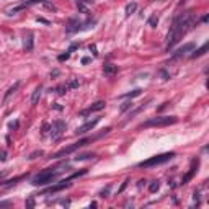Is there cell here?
Wrapping results in <instances>:
<instances>
[{"mask_svg":"<svg viewBox=\"0 0 209 209\" xmlns=\"http://www.w3.org/2000/svg\"><path fill=\"white\" fill-rule=\"evenodd\" d=\"M194 25H196V15H194L193 12H185V13H182V15H178L175 18L173 25L168 31V36H167V51L173 49V47L183 39V36L186 35L188 31L193 30Z\"/></svg>","mask_w":209,"mask_h":209,"instance_id":"cell-1","label":"cell"},{"mask_svg":"<svg viewBox=\"0 0 209 209\" xmlns=\"http://www.w3.org/2000/svg\"><path fill=\"white\" fill-rule=\"evenodd\" d=\"M111 131V127H106L101 134H98V136H92V137H85V139H80L79 142H74L72 145H69V147H64V149H61V150H57L54 155H52V159H62V157H65V155H70L72 152H75L77 149H80V147H85L87 144H90V142H93V141H97V139H100L101 136H105V134H108V132Z\"/></svg>","mask_w":209,"mask_h":209,"instance_id":"cell-2","label":"cell"},{"mask_svg":"<svg viewBox=\"0 0 209 209\" xmlns=\"http://www.w3.org/2000/svg\"><path fill=\"white\" fill-rule=\"evenodd\" d=\"M59 175H61L59 170L52 172V168H46V170H42L41 173H38L31 178V185H35V186H44V185L52 183L56 178H59Z\"/></svg>","mask_w":209,"mask_h":209,"instance_id":"cell-3","label":"cell"},{"mask_svg":"<svg viewBox=\"0 0 209 209\" xmlns=\"http://www.w3.org/2000/svg\"><path fill=\"white\" fill-rule=\"evenodd\" d=\"M177 121H178L177 116H157V118H150L149 121L142 123L139 126V129H142V127H163V126L175 124Z\"/></svg>","mask_w":209,"mask_h":209,"instance_id":"cell-4","label":"cell"},{"mask_svg":"<svg viewBox=\"0 0 209 209\" xmlns=\"http://www.w3.org/2000/svg\"><path fill=\"white\" fill-rule=\"evenodd\" d=\"M175 155H177L175 152H167V154L154 155V157H150V159L144 160V162H141L139 167H141V168H152V167H157V165H162V163H165V162H168V160H172Z\"/></svg>","mask_w":209,"mask_h":209,"instance_id":"cell-5","label":"cell"},{"mask_svg":"<svg viewBox=\"0 0 209 209\" xmlns=\"http://www.w3.org/2000/svg\"><path fill=\"white\" fill-rule=\"evenodd\" d=\"M93 25H97V20L92 18V20H87V21H70V25L65 28V31L67 33H77V31H85V30H90V28H93Z\"/></svg>","mask_w":209,"mask_h":209,"instance_id":"cell-6","label":"cell"},{"mask_svg":"<svg viewBox=\"0 0 209 209\" xmlns=\"http://www.w3.org/2000/svg\"><path fill=\"white\" fill-rule=\"evenodd\" d=\"M65 123L62 119H57V121H54L52 123V126H51V137H52V141H57L61 136L65 132Z\"/></svg>","mask_w":209,"mask_h":209,"instance_id":"cell-7","label":"cell"},{"mask_svg":"<svg viewBox=\"0 0 209 209\" xmlns=\"http://www.w3.org/2000/svg\"><path fill=\"white\" fill-rule=\"evenodd\" d=\"M98 123H100V118H95V119H92V121H87L85 124H82L80 127H77V131H75V132H77V134H80V136H82V134H87V132L92 131L93 127L98 124Z\"/></svg>","mask_w":209,"mask_h":209,"instance_id":"cell-8","label":"cell"},{"mask_svg":"<svg viewBox=\"0 0 209 209\" xmlns=\"http://www.w3.org/2000/svg\"><path fill=\"white\" fill-rule=\"evenodd\" d=\"M105 105H106V103H105L103 100H100V101L93 103L92 106H88L87 110H83L82 113H80V115H82V116H87V115H90V113H95V111H101L103 108H105Z\"/></svg>","mask_w":209,"mask_h":209,"instance_id":"cell-9","label":"cell"},{"mask_svg":"<svg viewBox=\"0 0 209 209\" xmlns=\"http://www.w3.org/2000/svg\"><path fill=\"white\" fill-rule=\"evenodd\" d=\"M198 165H199V160L196 159V160H193V163H191V168H189V172L185 175L183 177V180H182V185H186L189 180H191L193 177H194V173L198 172Z\"/></svg>","mask_w":209,"mask_h":209,"instance_id":"cell-10","label":"cell"},{"mask_svg":"<svg viewBox=\"0 0 209 209\" xmlns=\"http://www.w3.org/2000/svg\"><path fill=\"white\" fill-rule=\"evenodd\" d=\"M194 49V42H186L183 47H180V49H177L173 52V57L175 59H178V57H183L186 52H189V51H193Z\"/></svg>","mask_w":209,"mask_h":209,"instance_id":"cell-11","label":"cell"},{"mask_svg":"<svg viewBox=\"0 0 209 209\" xmlns=\"http://www.w3.org/2000/svg\"><path fill=\"white\" fill-rule=\"evenodd\" d=\"M33 46H35V41H33V33L28 31L25 35V39H23V47H25L26 52H31L33 51Z\"/></svg>","mask_w":209,"mask_h":209,"instance_id":"cell-12","label":"cell"},{"mask_svg":"<svg viewBox=\"0 0 209 209\" xmlns=\"http://www.w3.org/2000/svg\"><path fill=\"white\" fill-rule=\"evenodd\" d=\"M207 47H209L207 42H206V44H203L199 49H196V51L191 54V59H196V57H201V56H204V54H206V51H207Z\"/></svg>","mask_w":209,"mask_h":209,"instance_id":"cell-13","label":"cell"},{"mask_svg":"<svg viewBox=\"0 0 209 209\" xmlns=\"http://www.w3.org/2000/svg\"><path fill=\"white\" fill-rule=\"evenodd\" d=\"M41 92H42L41 85H39V87H36V90L33 92V95H31V103L33 105H38V101H39V98H41Z\"/></svg>","mask_w":209,"mask_h":209,"instance_id":"cell-14","label":"cell"},{"mask_svg":"<svg viewBox=\"0 0 209 209\" xmlns=\"http://www.w3.org/2000/svg\"><path fill=\"white\" fill-rule=\"evenodd\" d=\"M103 72L105 75H115L118 72V65H113V64H106L103 67Z\"/></svg>","mask_w":209,"mask_h":209,"instance_id":"cell-15","label":"cell"},{"mask_svg":"<svg viewBox=\"0 0 209 209\" xmlns=\"http://www.w3.org/2000/svg\"><path fill=\"white\" fill-rule=\"evenodd\" d=\"M18 87H20V82H16L15 85H13V87H10V88H8V90H7V93H5V97H3V103H5V101H7V100H8V98H10V97H12V95H13V93H15V92H16V90H18Z\"/></svg>","mask_w":209,"mask_h":209,"instance_id":"cell-16","label":"cell"},{"mask_svg":"<svg viewBox=\"0 0 209 209\" xmlns=\"http://www.w3.org/2000/svg\"><path fill=\"white\" fill-rule=\"evenodd\" d=\"M136 10H137V3H136V2L127 3V5H126V16H131Z\"/></svg>","mask_w":209,"mask_h":209,"instance_id":"cell-17","label":"cell"},{"mask_svg":"<svg viewBox=\"0 0 209 209\" xmlns=\"http://www.w3.org/2000/svg\"><path fill=\"white\" fill-rule=\"evenodd\" d=\"M147 23H149V26L157 28V25H159V16H157V13H152L149 16V20H147Z\"/></svg>","mask_w":209,"mask_h":209,"instance_id":"cell-18","label":"cell"},{"mask_svg":"<svg viewBox=\"0 0 209 209\" xmlns=\"http://www.w3.org/2000/svg\"><path fill=\"white\" fill-rule=\"evenodd\" d=\"M67 90H69V85L67 83H62V85H57V87L54 88V92L59 93V95H64V93H67Z\"/></svg>","mask_w":209,"mask_h":209,"instance_id":"cell-19","label":"cell"},{"mask_svg":"<svg viewBox=\"0 0 209 209\" xmlns=\"http://www.w3.org/2000/svg\"><path fill=\"white\" fill-rule=\"evenodd\" d=\"M142 93V90L141 88H136V90H132L131 93H126V95H121V98H134V97H139V95Z\"/></svg>","mask_w":209,"mask_h":209,"instance_id":"cell-20","label":"cell"},{"mask_svg":"<svg viewBox=\"0 0 209 209\" xmlns=\"http://www.w3.org/2000/svg\"><path fill=\"white\" fill-rule=\"evenodd\" d=\"M145 106H147V105H141V106H139V108H136V110H134V111H131V113H129V116H127V119L124 121V124H126V123H127V121H129V119H132V116H136V115H137V113H141V111H142V110H144V108H145Z\"/></svg>","mask_w":209,"mask_h":209,"instance_id":"cell-21","label":"cell"},{"mask_svg":"<svg viewBox=\"0 0 209 209\" xmlns=\"http://www.w3.org/2000/svg\"><path fill=\"white\" fill-rule=\"evenodd\" d=\"M159 189H160V182H159V180H155V182H152L149 185V191L150 193H157Z\"/></svg>","mask_w":209,"mask_h":209,"instance_id":"cell-22","label":"cell"},{"mask_svg":"<svg viewBox=\"0 0 209 209\" xmlns=\"http://www.w3.org/2000/svg\"><path fill=\"white\" fill-rule=\"evenodd\" d=\"M132 105H134V103H132L131 100H129V101H126V103H123L121 108H119V111H121V113H126L127 110H129V108H132Z\"/></svg>","mask_w":209,"mask_h":209,"instance_id":"cell-23","label":"cell"},{"mask_svg":"<svg viewBox=\"0 0 209 209\" xmlns=\"http://www.w3.org/2000/svg\"><path fill=\"white\" fill-rule=\"evenodd\" d=\"M42 2H47V0H26L25 3H21V5L30 7V5H35V3H42Z\"/></svg>","mask_w":209,"mask_h":209,"instance_id":"cell-24","label":"cell"},{"mask_svg":"<svg viewBox=\"0 0 209 209\" xmlns=\"http://www.w3.org/2000/svg\"><path fill=\"white\" fill-rule=\"evenodd\" d=\"M110 189H111V185H108L106 188H103L101 191H100V196H101V198H106L108 194H110Z\"/></svg>","mask_w":209,"mask_h":209,"instance_id":"cell-25","label":"cell"},{"mask_svg":"<svg viewBox=\"0 0 209 209\" xmlns=\"http://www.w3.org/2000/svg\"><path fill=\"white\" fill-rule=\"evenodd\" d=\"M90 157H95V154H82V155H77L75 157V160H87Z\"/></svg>","mask_w":209,"mask_h":209,"instance_id":"cell-26","label":"cell"},{"mask_svg":"<svg viewBox=\"0 0 209 209\" xmlns=\"http://www.w3.org/2000/svg\"><path fill=\"white\" fill-rule=\"evenodd\" d=\"M42 154H44L42 150H36V152H33V154L28 157V159H30V160H35V159H38V157H41Z\"/></svg>","mask_w":209,"mask_h":209,"instance_id":"cell-27","label":"cell"},{"mask_svg":"<svg viewBox=\"0 0 209 209\" xmlns=\"http://www.w3.org/2000/svg\"><path fill=\"white\" fill-rule=\"evenodd\" d=\"M127 185H129V178H126V180H124V182H123V185H121V188H119V189H118V194H121L123 191H124V189L127 188Z\"/></svg>","mask_w":209,"mask_h":209,"instance_id":"cell-28","label":"cell"},{"mask_svg":"<svg viewBox=\"0 0 209 209\" xmlns=\"http://www.w3.org/2000/svg\"><path fill=\"white\" fill-rule=\"evenodd\" d=\"M159 74H160V77H162L163 80H168V79H170V74H168L165 69H160V70H159Z\"/></svg>","mask_w":209,"mask_h":209,"instance_id":"cell-29","label":"cell"},{"mask_svg":"<svg viewBox=\"0 0 209 209\" xmlns=\"http://www.w3.org/2000/svg\"><path fill=\"white\" fill-rule=\"evenodd\" d=\"M77 7H79V10L82 12V13H88V10H87V7H85L83 3H82V2H79V0H77Z\"/></svg>","mask_w":209,"mask_h":209,"instance_id":"cell-30","label":"cell"},{"mask_svg":"<svg viewBox=\"0 0 209 209\" xmlns=\"http://www.w3.org/2000/svg\"><path fill=\"white\" fill-rule=\"evenodd\" d=\"M69 57H70V52L67 51V52H65V54H61V56H59V57H57V59L61 61V62H62V61H67Z\"/></svg>","mask_w":209,"mask_h":209,"instance_id":"cell-31","label":"cell"},{"mask_svg":"<svg viewBox=\"0 0 209 209\" xmlns=\"http://www.w3.org/2000/svg\"><path fill=\"white\" fill-rule=\"evenodd\" d=\"M67 85H69V88H77V87H79V80L74 79V80H70Z\"/></svg>","mask_w":209,"mask_h":209,"instance_id":"cell-32","label":"cell"},{"mask_svg":"<svg viewBox=\"0 0 209 209\" xmlns=\"http://www.w3.org/2000/svg\"><path fill=\"white\" fill-rule=\"evenodd\" d=\"M26 206H28V207H33V206H35V199H33V196H30V198L26 199Z\"/></svg>","mask_w":209,"mask_h":209,"instance_id":"cell-33","label":"cell"},{"mask_svg":"<svg viewBox=\"0 0 209 209\" xmlns=\"http://www.w3.org/2000/svg\"><path fill=\"white\" fill-rule=\"evenodd\" d=\"M0 160H2V162L7 160V150H0Z\"/></svg>","mask_w":209,"mask_h":209,"instance_id":"cell-34","label":"cell"},{"mask_svg":"<svg viewBox=\"0 0 209 209\" xmlns=\"http://www.w3.org/2000/svg\"><path fill=\"white\" fill-rule=\"evenodd\" d=\"M79 46H80V42H74V44H72V46H70V47H69V52H74V51H75V49H77V47H79Z\"/></svg>","mask_w":209,"mask_h":209,"instance_id":"cell-35","label":"cell"},{"mask_svg":"<svg viewBox=\"0 0 209 209\" xmlns=\"http://www.w3.org/2000/svg\"><path fill=\"white\" fill-rule=\"evenodd\" d=\"M5 206H12V201H2L0 203V207H5Z\"/></svg>","mask_w":209,"mask_h":209,"instance_id":"cell-36","label":"cell"},{"mask_svg":"<svg viewBox=\"0 0 209 209\" xmlns=\"http://www.w3.org/2000/svg\"><path fill=\"white\" fill-rule=\"evenodd\" d=\"M7 177V170H3V172H0V183L3 182V178Z\"/></svg>","mask_w":209,"mask_h":209,"instance_id":"cell-37","label":"cell"},{"mask_svg":"<svg viewBox=\"0 0 209 209\" xmlns=\"http://www.w3.org/2000/svg\"><path fill=\"white\" fill-rule=\"evenodd\" d=\"M90 51H92L95 56H98V52H97V47H95V44H90Z\"/></svg>","mask_w":209,"mask_h":209,"instance_id":"cell-38","label":"cell"},{"mask_svg":"<svg viewBox=\"0 0 209 209\" xmlns=\"http://www.w3.org/2000/svg\"><path fill=\"white\" fill-rule=\"evenodd\" d=\"M18 127V121H15V123H10V129H16Z\"/></svg>","mask_w":209,"mask_h":209,"instance_id":"cell-39","label":"cell"},{"mask_svg":"<svg viewBox=\"0 0 209 209\" xmlns=\"http://www.w3.org/2000/svg\"><path fill=\"white\" fill-rule=\"evenodd\" d=\"M46 8H49V10H56V7L52 5V3H47V2H46Z\"/></svg>","mask_w":209,"mask_h":209,"instance_id":"cell-40","label":"cell"},{"mask_svg":"<svg viewBox=\"0 0 209 209\" xmlns=\"http://www.w3.org/2000/svg\"><path fill=\"white\" fill-rule=\"evenodd\" d=\"M36 20H38V21H41V23H46V25H49V21H47V20H44V18H39V16H38Z\"/></svg>","mask_w":209,"mask_h":209,"instance_id":"cell-41","label":"cell"},{"mask_svg":"<svg viewBox=\"0 0 209 209\" xmlns=\"http://www.w3.org/2000/svg\"><path fill=\"white\" fill-rule=\"evenodd\" d=\"M90 61H92V59H90V57H83V59H82V64H88Z\"/></svg>","mask_w":209,"mask_h":209,"instance_id":"cell-42","label":"cell"},{"mask_svg":"<svg viewBox=\"0 0 209 209\" xmlns=\"http://www.w3.org/2000/svg\"><path fill=\"white\" fill-rule=\"evenodd\" d=\"M51 75H52V77H57V75H59V70H52Z\"/></svg>","mask_w":209,"mask_h":209,"instance_id":"cell-43","label":"cell"},{"mask_svg":"<svg viewBox=\"0 0 209 209\" xmlns=\"http://www.w3.org/2000/svg\"><path fill=\"white\" fill-rule=\"evenodd\" d=\"M54 108H56V110H59V111H61V110H62V106H61V105H59V103H54Z\"/></svg>","mask_w":209,"mask_h":209,"instance_id":"cell-44","label":"cell"},{"mask_svg":"<svg viewBox=\"0 0 209 209\" xmlns=\"http://www.w3.org/2000/svg\"><path fill=\"white\" fill-rule=\"evenodd\" d=\"M79 2H82V3H93V0H79Z\"/></svg>","mask_w":209,"mask_h":209,"instance_id":"cell-45","label":"cell"}]
</instances>
